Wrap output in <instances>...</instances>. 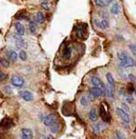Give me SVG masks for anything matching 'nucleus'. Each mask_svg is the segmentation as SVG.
Returning a JSON list of instances; mask_svg holds the SVG:
<instances>
[{"instance_id": "nucleus-29", "label": "nucleus", "mask_w": 136, "mask_h": 139, "mask_svg": "<svg viewBox=\"0 0 136 139\" xmlns=\"http://www.w3.org/2000/svg\"><path fill=\"white\" fill-rule=\"evenodd\" d=\"M129 49L133 53V55H135L136 56V45L135 44H131V45L129 46Z\"/></svg>"}, {"instance_id": "nucleus-38", "label": "nucleus", "mask_w": 136, "mask_h": 139, "mask_svg": "<svg viewBox=\"0 0 136 139\" xmlns=\"http://www.w3.org/2000/svg\"><path fill=\"white\" fill-rule=\"evenodd\" d=\"M134 93L136 94V84L134 85Z\"/></svg>"}, {"instance_id": "nucleus-13", "label": "nucleus", "mask_w": 136, "mask_h": 139, "mask_svg": "<svg viewBox=\"0 0 136 139\" xmlns=\"http://www.w3.org/2000/svg\"><path fill=\"white\" fill-rule=\"evenodd\" d=\"M89 119L93 122L97 121V120H98V113L96 111V108L92 107L90 110V112H89Z\"/></svg>"}, {"instance_id": "nucleus-4", "label": "nucleus", "mask_w": 136, "mask_h": 139, "mask_svg": "<svg viewBox=\"0 0 136 139\" xmlns=\"http://www.w3.org/2000/svg\"><path fill=\"white\" fill-rule=\"evenodd\" d=\"M56 120V117L54 116L53 114H49V115H45L41 118V121L43 122V124L47 127H49L54 121Z\"/></svg>"}, {"instance_id": "nucleus-9", "label": "nucleus", "mask_w": 136, "mask_h": 139, "mask_svg": "<svg viewBox=\"0 0 136 139\" xmlns=\"http://www.w3.org/2000/svg\"><path fill=\"white\" fill-rule=\"evenodd\" d=\"M20 96L22 97L24 101H26V102H31V101L34 100L33 93L31 92H29V91H22V92H20Z\"/></svg>"}, {"instance_id": "nucleus-31", "label": "nucleus", "mask_w": 136, "mask_h": 139, "mask_svg": "<svg viewBox=\"0 0 136 139\" xmlns=\"http://www.w3.org/2000/svg\"><path fill=\"white\" fill-rule=\"evenodd\" d=\"M4 91H5V92L7 93V94H11V93H12V90H11V88L9 87V86H7V85L4 87Z\"/></svg>"}, {"instance_id": "nucleus-22", "label": "nucleus", "mask_w": 136, "mask_h": 139, "mask_svg": "<svg viewBox=\"0 0 136 139\" xmlns=\"http://www.w3.org/2000/svg\"><path fill=\"white\" fill-rule=\"evenodd\" d=\"M29 30L32 34H35L36 32V25L34 21H30L29 23Z\"/></svg>"}, {"instance_id": "nucleus-30", "label": "nucleus", "mask_w": 136, "mask_h": 139, "mask_svg": "<svg viewBox=\"0 0 136 139\" xmlns=\"http://www.w3.org/2000/svg\"><path fill=\"white\" fill-rule=\"evenodd\" d=\"M133 92H134V86H133V83H130L129 85H128V93L131 94Z\"/></svg>"}, {"instance_id": "nucleus-15", "label": "nucleus", "mask_w": 136, "mask_h": 139, "mask_svg": "<svg viewBox=\"0 0 136 139\" xmlns=\"http://www.w3.org/2000/svg\"><path fill=\"white\" fill-rule=\"evenodd\" d=\"M36 21H38L40 24H43L45 22V16H44V14L41 11H38L36 13Z\"/></svg>"}, {"instance_id": "nucleus-12", "label": "nucleus", "mask_w": 136, "mask_h": 139, "mask_svg": "<svg viewBox=\"0 0 136 139\" xmlns=\"http://www.w3.org/2000/svg\"><path fill=\"white\" fill-rule=\"evenodd\" d=\"M15 29H16V32H17V34L20 35L21 36L24 35L25 28H24V26H23L21 22H16V23H15Z\"/></svg>"}, {"instance_id": "nucleus-14", "label": "nucleus", "mask_w": 136, "mask_h": 139, "mask_svg": "<svg viewBox=\"0 0 136 139\" xmlns=\"http://www.w3.org/2000/svg\"><path fill=\"white\" fill-rule=\"evenodd\" d=\"M7 55H8V58H9V60H11L12 62H15V61L18 59V54L17 52H15L14 50H9L8 52H7Z\"/></svg>"}, {"instance_id": "nucleus-8", "label": "nucleus", "mask_w": 136, "mask_h": 139, "mask_svg": "<svg viewBox=\"0 0 136 139\" xmlns=\"http://www.w3.org/2000/svg\"><path fill=\"white\" fill-rule=\"evenodd\" d=\"M100 116L104 122H109L110 121V115H109V113H107V111L105 110L104 104H102L100 107Z\"/></svg>"}, {"instance_id": "nucleus-23", "label": "nucleus", "mask_w": 136, "mask_h": 139, "mask_svg": "<svg viewBox=\"0 0 136 139\" xmlns=\"http://www.w3.org/2000/svg\"><path fill=\"white\" fill-rule=\"evenodd\" d=\"M19 57L22 61H26L27 60V53H26V51L23 50H22L20 51V53H19Z\"/></svg>"}, {"instance_id": "nucleus-7", "label": "nucleus", "mask_w": 136, "mask_h": 139, "mask_svg": "<svg viewBox=\"0 0 136 139\" xmlns=\"http://www.w3.org/2000/svg\"><path fill=\"white\" fill-rule=\"evenodd\" d=\"M21 137L22 139H33L34 135L32 130L29 128H22L21 130Z\"/></svg>"}, {"instance_id": "nucleus-3", "label": "nucleus", "mask_w": 136, "mask_h": 139, "mask_svg": "<svg viewBox=\"0 0 136 139\" xmlns=\"http://www.w3.org/2000/svg\"><path fill=\"white\" fill-rule=\"evenodd\" d=\"M117 114L119 116V118L121 119L123 122L126 123V124H130V122H131V119H130V116L129 114L126 112L124 109H122V108H119V107H117Z\"/></svg>"}, {"instance_id": "nucleus-17", "label": "nucleus", "mask_w": 136, "mask_h": 139, "mask_svg": "<svg viewBox=\"0 0 136 139\" xmlns=\"http://www.w3.org/2000/svg\"><path fill=\"white\" fill-rule=\"evenodd\" d=\"M119 9H120V7H119V5L118 3L114 4L111 7V13L114 15H117L118 14V12H119Z\"/></svg>"}, {"instance_id": "nucleus-27", "label": "nucleus", "mask_w": 136, "mask_h": 139, "mask_svg": "<svg viewBox=\"0 0 136 139\" xmlns=\"http://www.w3.org/2000/svg\"><path fill=\"white\" fill-rule=\"evenodd\" d=\"M17 46L19 47V48H26L27 47V44H26V42L25 41H23V40L21 38V39H17Z\"/></svg>"}, {"instance_id": "nucleus-28", "label": "nucleus", "mask_w": 136, "mask_h": 139, "mask_svg": "<svg viewBox=\"0 0 136 139\" xmlns=\"http://www.w3.org/2000/svg\"><path fill=\"white\" fill-rule=\"evenodd\" d=\"M116 137L118 139H126L125 135L120 132V131H116Z\"/></svg>"}, {"instance_id": "nucleus-39", "label": "nucleus", "mask_w": 136, "mask_h": 139, "mask_svg": "<svg viewBox=\"0 0 136 139\" xmlns=\"http://www.w3.org/2000/svg\"><path fill=\"white\" fill-rule=\"evenodd\" d=\"M134 134H135V136H136V128H135V130H134Z\"/></svg>"}, {"instance_id": "nucleus-11", "label": "nucleus", "mask_w": 136, "mask_h": 139, "mask_svg": "<svg viewBox=\"0 0 136 139\" xmlns=\"http://www.w3.org/2000/svg\"><path fill=\"white\" fill-rule=\"evenodd\" d=\"M134 64H135L134 60L132 57H130V56L126 60L120 62V66H122V67H132Z\"/></svg>"}, {"instance_id": "nucleus-36", "label": "nucleus", "mask_w": 136, "mask_h": 139, "mask_svg": "<svg viewBox=\"0 0 136 139\" xmlns=\"http://www.w3.org/2000/svg\"><path fill=\"white\" fill-rule=\"evenodd\" d=\"M48 139H54V137L52 136H48Z\"/></svg>"}, {"instance_id": "nucleus-6", "label": "nucleus", "mask_w": 136, "mask_h": 139, "mask_svg": "<svg viewBox=\"0 0 136 139\" xmlns=\"http://www.w3.org/2000/svg\"><path fill=\"white\" fill-rule=\"evenodd\" d=\"M90 82H91V84H92L93 86H95V87H99V88H101V89H103L104 91V93H105L106 87H105V85H104V83L102 82V80H101L98 77H96V76H93L92 78H91V79H90Z\"/></svg>"}, {"instance_id": "nucleus-20", "label": "nucleus", "mask_w": 136, "mask_h": 139, "mask_svg": "<svg viewBox=\"0 0 136 139\" xmlns=\"http://www.w3.org/2000/svg\"><path fill=\"white\" fill-rule=\"evenodd\" d=\"M0 64H1L4 68H8L9 67V65H10V63H9V61L7 60V59L1 58V59H0Z\"/></svg>"}, {"instance_id": "nucleus-1", "label": "nucleus", "mask_w": 136, "mask_h": 139, "mask_svg": "<svg viewBox=\"0 0 136 139\" xmlns=\"http://www.w3.org/2000/svg\"><path fill=\"white\" fill-rule=\"evenodd\" d=\"M11 84L16 88H22L24 85V79L22 77L18 75H13L10 79Z\"/></svg>"}, {"instance_id": "nucleus-24", "label": "nucleus", "mask_w": 136, "mask_h": 139, "mask_svg": "<svg viewBox=\"0 0 136 139\" xmlns=\"http://www.w3.org/2000/svg\"><path fill=\"white\" fill-rule=\"evenodd\" d=\"M76 36H77L78 38H83L84 37V30H83V28L81 26L78 27L77 30H76Z\"/></svg>"}, {"instance_id": "nucleus-2", "label": "nucleus", "mask_w": 136, "mask_h": 139, "mask_svg": "<svg viewBox=\"0 0 136 139\" xmlns=\"http://www.w3.org/2000/svg\"><path fill=\"white\" fill-rule=\"evenodd\" d=\"M104 94V91L103 89L99 88V87H95V86H94L92 88H90V97L91 99L103 96Z\"/></svg>"}, {"instance_id": "nucleus-26", "label": "nucleus", "mask_w": 136, "mask_h": 139, "mask_svg": "<svg viewBox=\"0 0 136 139\" xmlns=\"http://www.w3.org/2000/svg\"><path fill=\"white\" fill-rule=\"evenodd\" d=\"M80 104L82 105L83 107H87L89 105V98L86 96H82L80 99Z\"/></svg>"}, {"instance_id": "nucleus-5", "label": "nucleus", "mask_w": 136, "mask_h": 139, "mask_svg": "<svg viewBox=\"0 0 136 139\" xmlns=\"http://www.w3.org/2000/svg\"><path fill=\"white\" fill-rule=\"evenodd\" d=\"M106 129V125L104 123H96V124L92 125V131L93 134L96 135V136H99L101 133H103Z\"/></svg>"}, {"instance_id": "nucleus-34", "label": "nucleus", "mask_w": 136, "mask_h": 139, "mask_svg": "<svg viewBox=\"0 0 136 139\" xmlns=\"http://www.w3.org/2000/svg\"><path fill=\"white\" fill-rule=\"evenodd\" d=\"M126 100H127V102H128V103H133V97L131 96V95H130V96L126 97Z\"/></svg>"}, {"instance_id": "nucleus-40", "label": "nucleus", "mask_w": 136, "mask_h": 139, "mask_svg": "<svg viewBox=\"0 0 136 139\" xmlns=\"http://www.w3.org/2000/svg\"><path fill=\"white\" fill-rule=\"evenodd\" d=\"M113 139H118V138H117V137H115V138H113Z\"/></svg>"}, {"instance_id": "nucleus-37", "label": "nucleus", "mask_w": 136, "mask_h": 139, "mask_svg": "<svg viewBox=\"0 0 136 139\" xmlns=\"http://www.w3.org/2000/svg\"><path fill=\"white\" fill-rule=\"evenodd\" d=\"M112 1H113V0H106V4H109V3H111Z\"/></svg>"}, {"instance_id": "nucleus-33", "label": "nucleus", "mask_w": 136, "mask_h": 139, "mask_svg": "<svg viewBox=\"0 0 136 139\" xmlns=\"http://www.w3.org/2000/svg\"><path fill=\"white\" fill-rule=\"evenodd\" d=\"M5 78H6V75H5V73H4L3 71H1V70H0V82L3 81L4 79H5Z\"/></svg>"}, {"instance_id": "nucleus-21", "label": "nucleus", "mask_w": 136, "mask_h": 139, "mask_svg": "<svg viewBox=\"0 0 136 139\" xmlns=\"http://www.w3.org/2000/svg\"><path fill=\"white\" fill-rule=\"evenodd\" d=\"M128 57H129V55L126 53V51H119L118 53V58L120 60V62L126 60Z\"/></svg>"}, {"instance_id": "nucleus-18", "label": "nucleus", "mask_w": 136, "mask_h": 139, "mask_svg": "<svg viewBox=\"0 0 136 139\" xmlns=\"http://www.w3.org/2000/svg\"><path fill=\"white\" fill-rule=\"evenodd\" d=\"M106 79H107V82L109 85L115 87V79H114V78H113V76H112L111 73H107V74H106Z\"/></svg>"}, {"instance_id": "nucleus-19", "label": "nucleus", "mask_w": 136, "mask_h": 139, "mask_svg": "<svg viewBox=\"0 0 136 139\" xmlns=\"http://www.w3.org/2000/svg\"><path fill=\"white\" fill-rule=\"evenodd\" d=\"M99 27L101 29H106L109 27V21L106 20V19H104V20H102L100 21V25H99Z\"/></svg>"}, {"instance_id": "nucleus-16", "label": "nucleus", "mask_w": 136, "mask_h": 139, "mask_svg": "<svg viewBox=\"0 0 136 139\" xmlns=\"http://www.w3.org/2000/svg\"><path fill=\"white\" fill-rule=\"evenodd\" d=\"M71 55H72V48L70 46H67L65 48V52H64V57L65 59H69V58L71 57Z\"/></svg>"}, {"instance_id": "nucleus-10", "label": "nucleus", "mask_w": 136, "mask_h": 139, "mask_svg": "<svg viewBox=\"0 0 136 139\" xmlns=\"http://www.w3.org/2000/svg\"><path fill=\"white\" fill-rule=\"evenodd\" d=\"M49 128H50V132L52 133V134H58L59 131H60V129H61V126H60V122H59V121L55 120V121H54L49 126Z\"/></svg>"}, {"instance_id": "nucleus-35", "label": "nucleus", "mask_w": 136, "mask_h": 139, "mask_svg": "<svg viewBox=\"0 0 136 139\" xmlns=\"http://www.w3.org/2000/svg\"><path fill=\"white\" fill-rule=\"evenodd\" d=\"M122 107H124V108H125V110H127V111L129 110V108H128V107L126 106L125 104H122Z\"/></svg>"}, {"instance_id": "nucleus-32", "label": "nucleus", "mask_w": 136, "mask_h": 139, "mask_svg": "<svg viewBox=\"0 0 136 139\" xmlns=\"http://www.w3.org/2000/svg\"><path fill=\"white\" fill-rule=\"evenodd\" d=\"M41 7H43L44 9H46V10H50V6H49V5H48V3H47V2H42V3H41Z\"/></svg>"}, {"instance_id": "nucleus-25", "label": "nucleus", "mask_w": 136, "mask_h": 139, "mask_svg": "<svg viewBox=\"0 0 136 139\" xmlns=\"http://www.w3.org/2000/svg\"><path fill=\"white\" fill-rule=\"evenodd\" d=\"M94 3H95L96 6H98V7H104L107 5L104 0H94Z\"/></svg>"}]
</instances>
